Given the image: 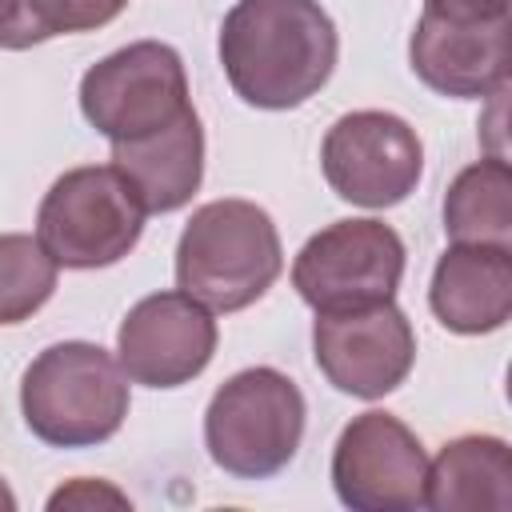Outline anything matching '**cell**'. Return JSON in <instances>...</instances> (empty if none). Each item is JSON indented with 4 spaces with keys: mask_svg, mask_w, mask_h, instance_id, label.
<instances>
[{
    "mask_svg": "<svg viewBox=\"0 0 512 512\" xmlns=\"http://www.w3.org/2000/svg\"><path fill=\"white\" fill-rule=\"evenodd\" d=\"M340 36L320 0H236L220 24V64L232 92L264 112L312 100L336 68Z\"/></svg>",
    "mask_w": 512,
    "mask_h": 512,
    "instance_id": "6da1fadb",
    "label": "cell"
},
{
    "mask_svg": "<svg viewBox=\"0 0 512 512\" xmlns=\"http://www.w3.org/2000/svg\"><path fill=\"white\" fill-rule=\"evenodd\" d=\"M280 268V232L252 200L200 204L176 240V288L212 312L256 304L276 284Z\"/></svg>",
    "mask_w": 512,
    "mask_h": 512,
    "instance_id": "7a4b0ae2",
    "label": "cell"
},
{
    "mask_svg": "<svg viewBox=\"0 0 512 512\" xmlns=\"http://www.w3.org/2000/svg\"><path fill=\"white\" fill-rule=\"evenodd\" d=\"M20 412L28 432L52 448H96L128 416V376L100 344H52L24 368Z\"/></svg>",
    "mask_w": 512,
    "mask_h": 512,
    "instance_id": "3957f363",
    "label": "cell"
},
{
    "mask_svg": "<svg viewBox=\"0 0 512 512\" xmlns=\"http://www.w3.org/2000/svg\"><path fill=\"white\" fill-rule=\"evenodd\" d=\"M304 392L280 368H244L228 376L204 412V448L236 480L284 472L304 440Z\"/></svg>",
    "mask_w": 512,
    "mask_h": 512,
    "instance_id": "277c9868",
    "label": "cell"
},
{
    "mask_svg": "<svg viewBox=\"0 0 512 512\" xmlns=\"http://www.w3.org/2000/svg\"><path fill=\"white\" fill-rule=\"evenodd\" d=\"M148 208L112 164L68 168L36 208V240L60 268L120 264L144 232Z\"/></svg>",
    "mask_w": 512,
    "mask_h": 512,
    "instance_id": "5b68a950",
    "label": "cell"
},
{
    "mask_svg": "<svg viewBox=\"0 0 512 512\" xmlns=\"http://www.w3.org/2000/svg\"><path fill=\"white\" fill-rule=\"evenodd\" d=\"M508 0H424L408 40L416 80L452 100H484L508 88Z\"/></svg>",
    "mask_w": 512,
    "mask_h": 512,
    "instance_id": "8992f818",
    "label": "cell"
},
{
    "mask_svg": "<svg viewBox=\"0 0 512 512\" xmlns=\"http://www.w3.org/2000/svg\"><path fill=\"white\" fill-rule=\"evenodd\" d=\"M404 240L392 224L360 216L336 220L304 240L292 260V288L312 312H352L396 300L404 280Z\"/></svg>",
    "mask_w": 512,
    "mask_h": 512,
    "instance_id": "52a82bcc",
    "label": "cell"
},
{
    "mask_svg": "<svg viewBox=\"0 0 512 512\" xmlns=\"http://www.w3.org/2000/svg\"><path fill=\"white\" fill-rule=\"evenodd\" d=\"M192 108L188 72L172 44L136 40L92 64L80 80V112L108 140H140Z\"/></svg>",
    "mask_w": 512,
    "mask_h": 512,
    "instance_id": "ba28073f",
    "label": "cell"
},
{
    "mask_svg": "<svg viewBox=\"0 0 512 512\" xmlns=\"http://www.w3.org/2000/svg\"><path fill=\"white\" fill-rule=\"evenodd\" d=\"M320 168L328 188L360 208H396L404 204L424 172V144L408 120L380 108H360L340 116L324 144Z\"/></svg>",
    "mask_w": 512,
    "mask_h": 512,
    "instance_id": "9c48e42d",
    "label": "cell"
},
{
    "mask_svg": "<svg viewBox=\"0 0 512 512\" xmlns=\"http://www.w3.org/2000/svg\"><path fill=\"white\" fill-rule=\"evenodd\" d=\"M428 452L420 436L392 412H360L332 448V488L356 512L424 508Z\"/></svg>",
    "mask_w": 512,
    "mask_h": 512,
    "instance_id": "30bf717a",
    "label": "cell"
},
{
    "mask_svg": "<svg viewBox=\"0 0 512 512\" xmlns=\"http://www.w3.org/2000/svg\"><path fill=\"white\" fill-rule=\"evenodd\" d=\"M312 356L336 392L380 400L408 380L416 364V332L396 300L352 312H316Z\"/></svg>",
    "mask_w": 512,
    "mask_h": 512,
    "instance_id": "8fae6325",
    "label": "cell"
},
{
    "mask_svg": "<svg viewBox=\"0 0 512 512\" xmlns=\"http://www.w3.org/2000/svg\"><path fill=\"white\" fill-rule=\"evenodd\" d=\"M212 308L188 292H152L128 308L116 332V364L132 384L180 388L196 380L216 356Z\"/></svg>",
    "mask_w": 512,
    "mask_h": 512,
    "instance_id": "7c38bea8",
    "label": "cell"
},
{
    "mask_svg": "<svg viewBox=\"0 0 512 512\" xmlns=\"http://www.w3.org/2000/svg\"><path fill=\"white\" fill-rule=\"evenodd\" d=\"M432 316L456 336H484L512 316V248L452 244L428 284Z\"/></svg>",
    "mask_w": 512,
    "mask_h": 512,
    "instance_id": "4fadbf2b",
    "label": "cell"
},
{
    "mask_svg": "<svg viewBox=\"0 0 512 512\" xmlns=\"http://www.w3.org/2000/svg\"><path fill=\"white\" fill-rule=\"evenodd\" d=\"M112 168L128 176L148 216L184 208L204 180V128L196 108H188L160 132H148L140 140H116Z\"/></svg>",
    "mask_w": 512,
    "mask_h": 512,
    "instance_id": "5bb4252c",
    "label": "cell"
},
{
    "mask_svg": "<svg viewBox=\"0 0 512 512\" xmlns=\"http://www.w3.org/2000/svg\"><path fill=\"white\" fill-rule=\"evenodd\" d=\"M512 504V452L500 436H456L428 460L424 508L436 512H504Z\"/></svg>",
    "mask_w": 512,
    "mask_h": 512,
    "instance_id": "9a60e30c",
    "label": "cell"
},
{
    "mask_svg": "<svg viewBox=\"0 0 512 512\" xmlns=\"http://www.w3.org/2000/svg\"><path fill=\"white\" fill-rule=\"evenodd\" d=\"M444 232L452 244L512 248V172L504 156H484L456 172L444 192Z\"/></svg>",
    "mask_w": 512,
    "mask_h": 512,
    "instance_id": "2e32d148",
    "label": "cell"
},
{
    "mask_svg": "<svg viewBox=\"0 0 512 512\" xmlns=\"http://www.w3.org/2000/svg\"><path fill=\"white\" fill-rule=\"evenodd\" d=\"M128 0H0V48L24 52L52 36L112 24Z\"/></svg>",
    "mask_w": 512,
    "mask_h": 512,
    "instance_id": "e0dca14e",
    "label": "cell"
},
{
    "mask_svg": "<svg viewBox=\"0 0 512 512\" xmlns=\"http://www.w3.org/2000/svg\"><path fill=\"white\" fill-rule=\"evenodd\" d=\"M60 264L36 236L0 232V324H24L56 292Z\"/></svg>",
    "mask_w": 512,
    "mask_h": 512,
    "instance_id": "ac0fdd59",
    "label": "cell"
},
{
    "mask_svg": "<svg viewBox=\"0 0 512 512\" xmlns=\"http://www.w3.org/2000/svg\"><path fill=\"white\" fill-rule=\"evenodd\" d=\"M100 496H108V500H116V504H128V500H124L120 492H112V488H96V492H92L88 480H80V484H72V488H60L48 504H52V508H60V504H92V500H100Z\"/></svg>",
    "mask_w": 512,
    "mask_h": 512,
    "instance_id": "d6986e66",
    "label": "cell"
}]
</instances>
